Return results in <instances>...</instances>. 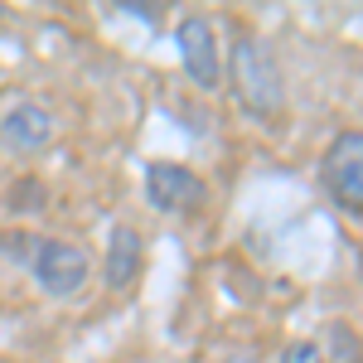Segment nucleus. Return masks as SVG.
Wrapping results in <instances>:
<instances>
[{
  "instance_id": "obj_1",
  "label": "nucleus",
  "mask_w": 363,
  "mask_h": 363,
  "mask_svg": "<svg viewBox=\"0 0 363 363\" xmlns=\"http://www.w3.org/2000/svg\"><path fill=\"white\" fill-rule=\"evenodd\" d=\"M233 92L257 121H277L281 116V73L272 54L262 49V39L242 34L233 44Z\"/></svg>"
},
{
  "instance_id": "obj_2",
  "label": "nucleus",
  "mask_w": 363,
  "mask_h": 363,
  "mask_svg": "<svg viewBox=\"0 0 363 363\" xmlns=\"http://www.w3.org/2000/svg\"><path fill=\"white\" fill-rule=\"evenodd\" d=\"M29 267H34V281H39L49 296H73L87 281V252L54 238V242H39V247H34Z\"/></svg>"
},
{
  "instance_id": "obj_3",
  "label": "nucleus",
  "mask_w": 363,
  "mask_h": 363,
  "mask_svg": "<svg viewBox=\"0 0 363 363\" xmlns=\"http://www.w3.org/2000/svg\"><path fill=\"white\" fill-rule=\"evenodd\" d=\"M325 189L344 208L363 213V131H349V136H339L330 145V155H325Z\"/></svg>"
},
{
  "instance_id": "obj_4",
  "label": "nucleus",
  "mask_w": 363,
  "mask_h": 363,
  "mask_svg": "<svg viewBox=\"0 0 363 363\" xmlns=\"http://www.w3.org/2000/svg\"><path fill=\"white\" fill-rule=\"evenodd\" d=\"M174 44H179L184 73L194 78V87H203V92L218 87V78H223V58H218V39H213V25H208V20H199V15L179 20Z\"/></svg>"
},
{
  "instance_id": "obj_5",
  "label": "nucleus",
  "mask_w": 363,
  "mask_h": 363,
  "mask_svg": "<svg viewBox=\"0 0 363 363\" xmlns=\"http://www.w3.org/2000/svg\"><path fill=\"white\" fill-rule=\"evenodd\" d=\"M145 194H150V203L160 213H179V208L203 199V184L184 165H150L145 169Z\"/></svg>"
},
{
  "instance_id": "obj_6",
  "label": "nucleus",
  "mask_w": 363,
  "mask_h": 363,
  "mask_svg": "<svg viewBox=\"0 0 363 363\" xmlns=\"http://www.w3.org/2000/svg\"><path fill=\"white\" fill-rule=\"evenodd\" d=\"M0 131H5V140L15 150H39V145L54 140V116L44 112L39 102H15L5 112V121H0Z\"/></svg>"
},
{
  "instance_id": "obj_7",
  "label": "nucleus",
  "mask_w": 363,
  "mask_h": 363,
  "mask_svg": "<svg viewBox=\"0 0 363 363\" xmlns=\"http://www.w3.org/2000/svg\"><path fill=\"white\" fill-rule=\"evenodd\" d=\"M140 277V238L131 228H116L112 247H107V286H131Z\"/></svg>"
},
{
  "instance_id": "obj_8",
  "label": "nucleus",
  "mask_w": 363,
  "mask_h": 363,
  "mask_svg": "<svg viewBox=\"0 0 363 363\" xmlns=\"http://www.w3.org/2000/svg\"><path fill=\"white\" fill-rule=\"evenodd\" d=\"M5 203H10V213H39V208H44V184H39L34 174H25V179L10 184V199H5Z\"/></svg>"
},
{
  "instance_id": "obj_9",
  "label": "nucleus",
  "mask_w": 363,
  "mask_h": 363,
  "mask_svg": "<svg viewBox=\"0 0 363 363\" xmlns=\"http://www.w3.org/2000/svg\"><path fill=\"white\" fill-rule=\"evenodd\" d=\"M330 344H335V363H359V339L349 335L344 325L330 330Z\"/></svg>"
},
{
  "instance_id": "obj_10",
  "label": "nucleus",
  "mask_w": 363,
  "mask_h": 363,
  "mask_svg": "<svg viewBox=\"0 0 363 363\" xmlns=\"http://www.w3.org/2000/svg\"><path fill=\"white\" fill-rule=\"evenodd\" d=\"M281 363H325V354H320V344H291L286 354H281Z\"/></svg>"
},
{
  "instance_id": "obj_11",
  "label": "nucleus",
  "mask_w": 363,
  "mask_h": 363,
  "mask_svg": "<svg viewBox=\"0 0 363 363\" xmlns=\"http://www.w3.org/2000/svg\"><path fill=\"white\" fill-rule=\"evenodd\" d=\"M121 10H126V15H140V20H145V25H160V10H150V5H145V0H126V5H121Z\"/></svg>"
}]
</instances>
